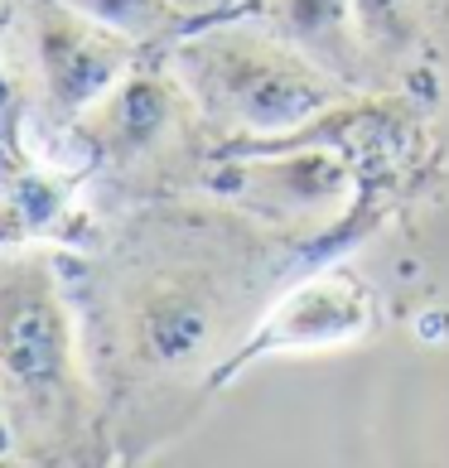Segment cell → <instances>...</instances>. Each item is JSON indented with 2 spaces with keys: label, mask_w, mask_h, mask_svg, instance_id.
Wrapping results in <instances>:
<instances>
[{
  "label": "cell",
  "mask_w": 449,
  "mask_h": 468,
  "mask_svg": "<svg viewBox=\"0 0 449 468\" xmlns=\"http://www.w3.org/2000/svg\"><path fill=\"white\" fill-rule=\"evenodd\" d=\"M59 251L112 449L141 459L232 357L281 294L319 271L329 241L281 232L208 194H175L112 218Z\"/></svg>",
  "instance_id": "cell-1"
},
{
  "label": "cell",
  "mask_w": 449,
  "mask_h": 468,
  "mask_svg": "<svg viewBox=\"0 0 449 468\" xmlns=\"http://www.w3.org/2000/svg\"><path fill=\"white\" fill-rule=\"evenodd\" d=\"M0 415L15 459L102 463L116 454L73 294L44 247H0Z\"/></svg>",
  "instance_id": "cell-2"
},
{
  "label": "cell",
  "mask_w": 449,
  "mask_h": 468,
  "mask_svg": "<svg viewBox=\"0 0 449 468\" xmlns=\"http://www.w3.org/2000/svg\"><path fill=\"white\" fill-rule=\"evenodd\" d=\"M218 154L222 145L198 116L194 97L160 48H150L59 135L44 160L78 179L88 218H112L155 198L198 194Z\"/></svg>",
  "instance_id": "cell-3"
},
{
  "label": "cell",
  "mask_w": 449,
  "mask_h": 468,
  "mask_svg": "<svg viewBox=\"0 0 449 468\" xmlns=\"http://www.w3.org/2000/svg\"><path fill=\"white\" fill-rule=\"evenodd\" d=\"M160 54L222 150L295 141L324 116L362 101L251 10L198 20Z\"/></svg>",
  "instance_id": "cell-4"
},
{
  "label": "cell",
  "mask_w": 449,
  "mask_h": 468,
  "mask_svg": "<svg viewBox=\"0 0 449 468\" xmlns=\"http://www.w3.org/2000/svg\"><path fill=\"white\" fill-rule=\"evenodd\" d=\"M145 54L150 48H135L63 0H15L5 68L20 101V135H39L54 150L59 135Z\"/></svg>",
  "instance_id": "cell-5"
},
{
  "label": "cell",
  "mask_w": 449,
  "mask_h": 468,
  "mask_svg": "<svg viewBox=\"0 0 449 468\" xmlns=\"http://www.w3.org/2000/svg\"><path fill=\"white\" fill-rule=\"evenodd\" d=\"M198 194L232 203L281 232H295L309 241H334L338 228L353 218L358 184H353V165L338 150L300 145V135H295L290 150L285 141L256 145L251 154L222 150L213 169L203 175Z\"/></svg>",
  "instance_id": "cell-6"
},
{
  "label": "cell",
  "mask_w": 449,
  "mask_h": 468,
  "mask_svg": "<svg viewBox=\"0 0 449 468\" xmlns=\"http://www.w3.org/2000/svg\"><path fill=\"white\" fill-rule=\"evenodd\" d=\"M251 15L290 39L309 63L334 73L358 97H396L401 82L372 54L368 34L358 25V0H251Z\"/></svg>",
  "instance_id": "cell-7"
},
{
  "label": "cell",
  "mask_w": 449,
  "mask_h": 468,
  "mask_svg": "<svg viewBox=\"0 0 449 468\" xmlns=\"http://www.w3.org/2000/svg\"><path fill=\"white\" fill-rule=\"evenodd\" d=\"M362 324H368V294H362V285L343 271H329V275L315 271L271 304V314L256 324L247 348L232 357L228 377H237L256 357H271V353H285V348L343 343V338H353Z\"/></svg>",
  "instance_id": "cell-8"
},
{
  "label": "cell",
  "mask_w": 449,
  "mask_h": 468,
  "mask_svg": "<svg viewBox=\"0 0 449 468\" xmlns=\"http://www.w3.org/2000/svg\"><path fill=\"white\" fill-rule=\"evenodd\" d=\"M63 5H73L78 15L97 20L102 29L131 39L135 48H165V44H175L184 29L198 25L184 5H175V0H63Z\"/></svg>",
  "instance_id": "cell-9"
},
{
  "label": "cell",
  "mask_w": 449,
  "mask_h": 468,
  "mask_svg": "<svg viewBox=\"0 0 449 468\" xmlns=\"http://www.w3.org/2000/svg\"><path fill=\"white\" fill-rule=\"evenodd\" d=\"M358 25L368 34L372 54L391 68L396 82H401V68L416 58V48L425 44L421 0H358Z\"/></svg>",
  "instance_id": "cell-10"
},
{
  "label": "cell",
  "mask_w": 449,
  "mask_h": 468,
  "mask_svg": "<svg viewBox=\"0 0 449 468\" xmlns=\"http://www.w3.org/2000/svg\"><path fill=\"white\" fill-rule=\"evenodd\" d=\"M10 15H15V0H0V141H20V101H15V82L5 68Z\"/></svg>",
  "instance_id": "cell-11"
},
{
  "label": "cell",
  "mask_w": 449,
  "mask_h": 468,
  "mask_svg": "<svg viewBox=\"0 0 449 468\" xmlns=\"http://www.w3.org/2000/svg\"><path fill=\"white\" fill-rule=\"evenodd\" d=\"M175 5H184L194 20H218V15H237V10H247L251 0H175Z\"/></svg>",
  "instance_id": "cell-12"
},
{
  "label": "cell",
  "mask_w": 449,
  "mask_h": 468,
  "mask_svg": "<svg viewBox=\"0 0 449 468\" xmlns=\"http://www.w3.org/2000/svg\"><path fill=\"white\" fill-rule=\"evenodd\" d=\"M10 454V430H5V415H0V459Z\"/></svg>",
  "instance_id": "cell-13"
}]
</instances>
